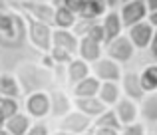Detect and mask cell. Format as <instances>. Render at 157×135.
Masks as SVG:
<instances>
[{
    "mask_svg": "<svg viewBox=\"0 0 157 135\" xmlns=\"http://www.w3.org/2000/svg\"><path fill=\"white\" fill-rule=\"evenodd\" d=\"M26 50L36 52L28 44L24 14L10 8L8 4H0V69H14L18 66L22 62L18 58V52L32 60L30 54H26Z\"/></svg>",
    "mask_w": 157,
    "mask_h": 135,
    "instance_id": "cell-1",
    "label": "cell"
},
{
    "mask_svg": "<svg viewBox=\"0 0 157 135\" xmlns=\"http://www.w3.org/2000/svg\"><path fill=\"white\" fill-rule=\"evenodd\" d=\"M12 72L18 77L24 96L30 92H38V89L50 92L52 88H56V69L46 66L40 58L20 62Z\"/></svg>",
    "mask_w": 157,
    "mask_h": 135,
    "instance_id": "cell-2",
    "label": "cell"
},
{
    "mask_svg": "<svg viewBox=\"0 0 157 135\" xmlns=\"http://www.w3.org/2000/svg\"><path fill=\"white\" fill-rule=\"evenodd\" d=\"M24 20H26L28 44H30L40 56L46 54V52L52 48L54 26H50V24H46V22H40V20H34V18H30V16H26V14H24Z\"/></svg>",
    "mask_w": 157,
    "mask_h": 135,
    "instance_id": "cell-3",
    "label": "cell"
},
{
    "mask_svg": "<svg viewBox=\"0 0 157 135\" xmlns=\"http://www.w3.org/2000/svg\"><path fill=\"white\" fill-rule=\"evenodd\" d=\"M22 109L32 119H48L50 117V93L38 89L22 96Z\"/></svg>",
    "mask_w": 157,
    "mask_h": 135,
    "instance_id": "cell-4",
    "label": "cell"
},
{
    "mask_svg": "<svg viewBox=\"0 0 157 135\" xmlns=\"http://www.w3.org/2000/svg\"><path fill=\"white\" fill-rule=\"evenodd\" d=\"M104 54L109 56L111 60H115L117 64H127L131 62V60L135 58V54H137V50H135V46L131 44V40L127 38V34L123 32V34H119L117 38L109 40V42L104 44Z\"/></svg>",
    "mask_w": 157,
    "mask_h": 135,
    "instance_id": "cell-5",
    "label": "cell"
},
{
    "mask_svg": "<svg viewBox=\"0 0 157 135\" xmlns=\"http://www.w3.org/2000/svg\"><path fill=\"white\" fill-rule=\"evenodd\" d=\"M94 127V119L86 113L78 111V109H70L66 115L58 119V129L76 133V135H88Z\"/></svg>",
    "mask_w": 157,
    "mask_h": 135,
    "instance_id": "cell-6",
    "label": "cell"
},
{
    "mask_svg": "<svg viewBox=\"0 0 157 135\" xmlns=\"http://www.w3.org/2000/svg\"><path fill=\"white\" fill-rule=\"evenodd\" d=\"M92 66V73L98 77L100 81H119L121 80V64H117L115 60H111L109 56H101L100 60H96Z\"/></svg>",
    "mask_w": 157,
    "mask_h": 135,
    "instance_id": "cell-7",
    "label": "cell"
},
{
    "mask_svg": "<svg viewBox=\"0 0 157 135\" xmlns=\"http://www.w3.org/2000/svg\"><path fill=\"white\" fill-rule=\"evenodd\" d=\"M117 10L125 28L133 26V24L141 22V20H147V14H149L143 0H125V2H121V6Z\"/></svg>",
    "mask_w": 157,
    "mask_h": 135,
    "instance_id": "cell-8",
    "label": "cell"
},
{
    "mask_svg": "<svg viewBox=\"0 0 157 135\" xmlns=\"http://www.w3.org/2000/svg\"><path fill=\"white\" fill-rule=\"evenodd\" d=\"M153 32H155V28L149 24V20H141V22L125 28L127 38L131 40V44L135 46L137 52H143V50L149 48V42H151V38H153Z\"/></svg>",
    "mask_w": 157,
    "mask_h": 135,
    "instance_id": "cell-9",
    "label": "cell"
},
{
    "mask_svg": "<svg viewBox=\"0 0 157 135\" xmlns=\"http://www.w3.org/2000/svg\"><path fill=\"white\" fill-rule=\"evenodd\" d=\"M54 2H44V0H26L20 4V12L34 20L46 22L52 26V18H54Z\"/></svg>",
    "mask_w": 157,
    "mask_h": 135,
    "instance_id": "cell-10",
    "label": "cell"
},
{
    "mask_svg": "<svg viewBox=\"0 0 157 135\" xmlns=\"http://www.w3.org/2000/svg\"><path fill=\"white\" fill-rule=\"evenodd\" d=\"M48 93H50V117L60 119L70 109H74V97L68 92H64L60 88H52Z\"/></svg>",
    "mask_w": 157,
    "mask_h": 135,
    "instance_id": "cell-11",
    "label": "cell"
},
{
    "mask_svg": "<svg viewBox=\"0 0 157 135\" xmlns=\"http://www.w3.org/2000/svg\"><path fill=\"white\" fill-rule=\"evenodd\" d=\"M113 111H115V115H117V119H119L121 125L133 123V121L139 119V101L121 96L117 99V103L113 105Z\"/></svg>",
    "mask_w": 157,
    "mask_h": 135,
    "instance_id": "cell-12",
    "label": "cell"
},
{
    "mask_svg": "<svg viewBox=\"0 0 157 135\" xmlns=\"http://www.w3.org/2000/svg\"><path fill=\"white\" fill-rule=\"evenodd\" d=\"M119 85H121V93L129 99L139 101L145 92L141 88V80H139V72L135 69H129V72H123L121 73V80H119Z\"/></svg>",
    "mask_w": 157,
    "mask_h": 135,
    "instance_id": "cell-13",
    "label": "cell"
},
{
    "mask_svg": "<svg viewBox=\"0 0 157 135\" xmlns=\"http://www.w3.org/2000/svg\"><path fill=\"white\" fill-rule=\"evenodd\" d=\"M76 56L82 58V60H86L88 64H94L96 60H100L101 56H104V44L94 40V38H90V36H80Z\"/></svg>",
    "mask_w": 157,
    "mask_h": 135,
    "instance_id": "cell-14",
    "label": "cell"
},
{
    "mask_svg": "<svg viewBox=\"0 0 157 135\" xmlns=\"http://www.w3.org/2000/svg\"><path fill=\"white\" fill-rule=\"evenodd\" d=\"M100 24H101V28H104L105 42L117 38L119 34L125 32V26H123V22H121V16H119L117 8H115V10H107L105 14L100 18Z\"/></svg>",
    "mask_w": 157,
    "mask_h": 135,
    "instance_id": "cell-15",
    "label": "cell"
},
{
    "mask_svg": "<svg viewBox=\"0 0 157 135\" xmlns=\"http://www.w3.org/2000/svg\"><path fill=\"white\" fill-rule=\"evenodd\" d=\"M78 42H80V36L74 30H66V28H54L52 32V46L62 48V50L70 52V54L76 56L78 52Z\"/></svg>",
    "mask_w": 157,
    "mask_h": 135,
    "instance_id": "cell-16",
    "label": "cell"
},
{
    "mask_svg": "<svg viewBox=\"0 0 157 135\" xmlns=\"http://www.w3.org/2000/svg\"><path fill=\"white\" fill-rule=\"evenodd\" d=\"M64 73H66V80H68V84L74 85L76 81L84 80L86 76H90V73H92V66H90L86 60L74 56V58L64 66Z\"/></svg>",
    "mask_w": 157,
    "mask_h": 135,
    "instance_id": "cell-17",
    "label": "cell"
},
{
    "mask_svg": "<svg viewBox=\"0 0 157 135\" xmlns=\"http://www.w3.org/2000/svg\"><path fill=\"white\" fill-rule=\"evenodd\" d=\"M0 96L2 97H18L22 99V88L12 69H0Z\"/></svg>",
    "mask_w": 157,
    "mask_h": 135,
    "instance_id": "cell-18",
    "label": "cell"
},
{
    "mask_svg": "<svg viewBox=\"0 0 157 135\" xmlns=\"http://www.w3.org/2000/svg\"><path fill=\"white\" fill-rule=\"evenodd\" d=\"M139 119L145 125L157 123V92H149L139 99Z\"/></svg>",
    "mask_w": 157,
    "mask_h": 135,
    "instance_id": "cell-19",
    "label": "cell"
},
{
    "mask_svg": "<svg viewBox=\"0 0 157 135\" xmlns=\"http://www.w3.org/2000/svg\"><path fill=\"white\" fill-rule=\"evenodd\" d=\"M74 109H78V111L90 115L92 119H96V117L105 109V103L98 96H92V97H74Z\"/></svg>",
    "mask_w": 157,
    "mask_h": 135,
    "instance_id": "cell-20",
    "label": "cell"
},
{
    "mask_svg": "<svg viewBox=\"0 0 157 135\" xmlns=\"http://www.w3.org/2000/svg\"><path fill=\"white\" fill-rule=\"evenodd\" d=\"M100 84L101 81L98 80L94 73H90V76L84 77V80L76 81V84L72 85V97H92V96H98Z\"/></svg>",
    "mask_w": 157,
    "mask_h": 135,
    "instance_id": "cell-21",
    "label": "cell"
},
{
    "mask_svg": "<svg viewBox=\"0 0 157 135\" xmlns=\"http://www.w3.org/2000/svg\"><path fill=\"white\" fill-rule=\"evenodd\" d=\"M32 121L34 119H32L24 109H20L18 113H14L12 117H8V119L4 121V127H6L12 135H26V131L32 125Z\"/></svg>",
    "mask_w": 157,
    "mask_h": 135,
    "instance_id": "cell-22",
    "label": "cell"
},
{
    "mask_svg": "<svg viewBox=\"0 0 157 135\" xmlns=\"http://www.w3.org/2000/svg\"><path fill=\"white\" fill-rule=\"evenodd\" d=\"M121 96H123V93H121V85H119V81H101V84H100L98 97L105 103V107H113Z\"/></svg>",
    "mask_w": 157,
    "mask_h": 135,
    "instance_id": "cell-23",
    "label": "cell"
},
{
    "mask_svg": "<svg viewBox=\"0 0 157 135\" xmlns=\"http://www.w3.org/2000/svg\"><path fill=\"white\" fill-rule=\"evenodd\" d=\"M54 18H52V26L54 28H66V30H72L74 24L78 20V14H74L72 10H68L62 4H54Z\"/></svg>",
    "mask_w": 157,
    "mask_h": 135,
    "instance_id": "cell-24",
    "label": "cell"
},
{
    "mask_svg": "<svg viewBox=\"0 0 157 135\" xmlns=\"http://www.w3.org/2000/svg\"><path fill=\"white\" fill-rule=\"evenodd\" d=\"M139 80H141V88L145 93L157 92V62H151L139 69Z\"/></svg>",
    "mask_w": 157,
    "mask_h": 135,
    "instance_id": "cell-25",
    "label": "cell"
},
{
    "mask_svg": "<svg viewBox=\"0 0 157 135\" xmlns=\"http://www.w3.org/2000/svg\"><path fill=\"white\" fill-rule=\"evenodd\" d=\"M20 109H22V99H18V97H2L0 99V121L4 123L8 117L18 113Z\"/></svg>",
    "mask_w": 157,
    "mask_h": 135,
    "instance_id": "cell-26",
    "label": "cell"
},
{
    "mask_svg": "<svg viewBox=\"0 0 157 135\" xmlns=\"http://www.w3.org/2000/svg\"><path fill=\"white\" fill-rule=\"evenodd\" d=\"M105 12H107L105 0H86V6H84V10H82L80 16H84V18L100 20Z\"/></svg>",
    "mask_w": 157,
    "mask_h": 135,
    "instance_id": "cell-27",
    "label": "cell"
},
{
    "mask_svg": "<svg viewBox=\"0 0 157 135\" xmlns=\"http://www.w3.org/2000/svg\"><path fill=\"white\" fill-rule=\"evenodd\" d=\"M94 125L96 127H111V129H121V123H119L117 115H115L113 107H105L100 115L94 119Z\"/></svg>",
    "mask_w": 157,
    "mask_h": 135,
    "instance_id": "cell-28",
    "label": "cell"
},
{
    "mask_svg": "<svg viewBox=\"0 0 157 135\" xmlns=\"http://www.w3.org/2000/svg\"><path fill=\"white\" fill-rule=\"evenodd\" d=\"M119 135H147L145 123H143L141 119H137V121H133V123L121 125V129H119Z\"/></svg>",
    "mask_w": 157,
    "mask_h": 135,
    "instance_id": "cell-29",
    "label": "cell"
},
{
    "mask_svg": "<svg viewBox=\"0 0 157 135\" xmlns=\"http://www.w3.org/2000/svg\"><path fill=\"white\" fill-rule=\"evenodd\" d=\"M96 22H98V20H94V18H84V16H78V20H76V24H74L72 30L76 32L78 36H86L90 32V28H92Z\"/></svg>",
    "mask_w": 157,
    "mask_h": 135,
    "instance_id": "cell-30",
    "label": "cell"
},
{
    "mask_svg": "<svg viewBox=\"0 0 157 135\" xmlns=\"http://www.w3.org/2000/svg\"><path fill=\"white\" fill-rule=\"evenodd\" d=\"M52 129L48 127V123L44 119H34L30 125V129L26 131V135H50Z\"/></svg>",
    "mask_w": 157,
    "mask_h": 135,
    "instance_id": "cell-31",
    "label": "cell"
},
{
    "mask_svg": "<svg viewBox=\"0 0 157 135\" xmlns=\"http://www.w3.org/2000/svg\"><path fill=\"white\" fill-rule=\"evenodd\" d=\"M54 4H62V6H66L68 10H72L74 14L80 16L82 10H84V6H86V0H54Z\"/></svg>",
    "mask_w": 157,
    "mask_h": 135,
    "instance_id": "cell-32",
    "label": "cell"
},
{
    "mask_svg": "<svg viewBox=\"0 0 157 135\" xmlns=\"http://www.w3.org/2000/svg\"><path fill=\"white\" fill-rule=\"evenodd\" d=\"M88 135H119V129H111V127H96L94 125L92 131Z\"/></svg>",
    "mask_w": 157,
    "mask_h": 135,
    "instance_id": "cell-33",
    "label": "cell"
},
{
    "mask_svg": "<svg viewBox=\"0 0 157 135\" xmlns=\"http://www.w3.org/2000/svg\"><path fill=\"white\" fill-rule=\"evenodd\" d=\"M149 56H151V60L153 62H157V28H155V32H153V38H151V42H149Z\"/></svg>",
    "mask_w": 157,
    "mask_h": 135,
    "instance_id": "cell-34",
    "label": "cell"
},
{
    "mask_svg": "<svg viewBox=\"0 0 157 135\" xmlns=\"http://www.w3.org/2000/svg\"><path fill=\"white\" fill-rule=\"evenodd\" d=\"M105 6L107 10H115V8L121 6V0H105Z\"/></svg>",
    "mask_w": 157,
    "mask_h": 135,
    "instance_id": "cell-35",
    "label": "cell"
},
{
    "mask_svg": "<svg viewBox=\"0 0 157 135\" xmlns=\"http://www.w3.org/2000/svg\"><path fill=\"white\" fill-rule=\"evenodd\" d=\"M147 20H149V24H151L153 28H157V10L149 12V14H147Z\"/></svg>",
    "mask_w": 157,
    "mask_h": 135,
    "instance_id": "cell-36",
    "label": "cell"
},
{
    "mask_svg": "<svg viewBox=\"0 0 157 135\" xmlns=\"http://www.w3.org/2000/svg\"><path fill=\"white\" fill-rule=\"evenodd\" d=\"M143 2H145V6H147V10H149V12L157 10V0H143Z\"/></svg>",
    "mask_w": 157,
    "mask_h": 135,
    "instance_id": "cell-37",
    "label": "cell"
},
{
    "mask_svg": "<svg viewBox=\"0 0 157 135\" xmlns=\"http://www.w3.org/2000/svg\"><path fill=\"white\" fill-rule=\"evenodd\" d=\"M50 135H76V133H70V131H64V129H54V131H50Z\"/></svg>",
    "mask_w": 157,
    "mask_h": 135,
    "instance_id": "cell-38",
    "label": "cell"
},
{
    "mask_svg": "<svg viewBox=\"0 0 157 135\" xmlns=\"http://www.w3.org/2000/svg\"><path fill=\"white\" fill-rule=\"evenodd\" d=\"M0 135H12L6 127H4V123H0Z\"/></svg>",
    "mask_w": 157,
    "mask_h": 135,
    "instance_id": "cell-39",
    "label": "cell"
},
{
    "mask_svg": "<svg viewBox=\"0 0 157 135\" xmlns=\"http://www.w3.org/2000/svg\"><path fill=\"white\" fill-rule=\"evenodd\" d=\"M10 2H16V4H22V2H26V0H10Z\"/></svg>",
    "mask_w": 157,
    "mask_h": 135,
    "instance_id": "cell-40",
    "label": "cell"
},
{
    "mask_svg": "<svg viewBox=\"0 0 157 135\" xmlns=\"http://www.w3.org/2000/svg\"><path fill=\"white\" fill-rule=\"evenodd\" d=\"M153 133H155V135H157V123H155V129H153Z\"/></svg>",
    "mask_w": 157,
    "mask_h": 135,
    "instance_id": "cell-41",
    "label": "cell"
},
{
    "mask_svg": "<svg viewBox=\"0 0 157 135\" xmlns=\"http://www.w3.org/2000/svg\"><path fill=\"white\" fill-rule=\"evenodd\" d=\"M44 2H54V0H44Z\"/></svg>",
    "mask_w": 157,
    "mask_h": 135,
    "instance_id": "cell-42",
    "label": "cell"
},
{
    "mask_svg": "<svg viewBox=\"0 0 157 135\" xmlns=\"http://www.w3.org/2000/svg\"><path fill=\"white\" fill-rule=\"evenodd\" d=\"M0 99H2V96H0Z\"/></svg>",
    "mask_w": 157,
    "mask_h": 135,
    "instance_id": "cell-43",
    "label": "cell"
},
{
    "mask_svg": "<svg viewBox=\"0 0 157 135\" xmlns=\"http://www.w3.org/2000/svg\"><path fill=\"white\" fill-rule=\"evenodd\" d=\"M121 2H125V0H121Z\"/></svg>",
    "mask_w": 157,
    "mask_h": 135,
    "instance_id": "cell-44",
    "label": "cell"
}]
</instances>
